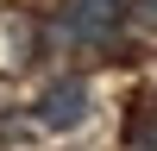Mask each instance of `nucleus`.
Returning <instances> with one entry per match:
<instances>
[{
  "instance_id": "nucleus-1",
  "label": "nucleus",
  "mask_w": 157,
  "mask_h": 151,
  "mask_svg": "<svg viewBox=\"0 0 157 151\" xmlns=\"http://www.w3.org/2000/svg\"><path fill=\"white\" fill-rule=\"evenodd\" d=\"M126 19H132V0H57L50 38H63L69 50H113Z\"/></svg>"
},
{
  "instance_id": "nucleus-2",
  "label": "nucleus",
  "mask_w": 157,
  "mask_h": 151,
  "mask_svg": "<svg viewBox=\"0 0 157 151\" xmlns=\"http://www.w3.org/2000/svg\"><path fill=\"white\" fill-rule=\"evenodd\" d=\"M88 107H94L88 82L82 76H63V82H50L44 95H38V126H44V132H75V126L88 120Z\"/></svg>"
},
{
  "instance_id": "nucleus-3",
  "label": "nucleus",
  "mask_w": 157,
  "mask_h": 151,
  "mask_svg": "<svg viewBox=\"0 0 157 151\" xmlns=\"http://www.w3.org/2000/svg\"><path fill=\"white\" fill-rule=\"evenodd\" d=\"M126 151H157V95H138L132 120H126Z\"/></svg>"
},
{
  "instance_id": "nucleus-4",
  "label": "nucleus",
  "mask_w": 157,
  "mask_h": 151,
  "mask_svg": "<svg viewBox=\"0 0 157 151\" xmlns=\"http://www.w3.org/2000/svg\"><path fill=\"white\" fill-rule=\"evenodd\" d=\"M132 19L145 25V32H157V0H132Z\"/></svg>"
}]
</instances>
